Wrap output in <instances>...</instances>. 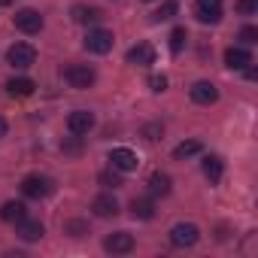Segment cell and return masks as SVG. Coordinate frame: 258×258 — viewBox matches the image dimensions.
Returning a JSON list of instances; mask_svg holds the SVG:
<instances>
[{"instance_id":"obj_1","label":"cell","mask_w":258,"mask_h":258,"mask_svg":"<svg viewBox=\"0 0 258 258\" xmlns=\"http://www.w3.org/2000/svg\"><path fill=\"white\" fill-rule=\"evenodd\" d=\"M64 79L70 82V88H91L94 85V79H97V73L88 67V64H70L67 70H64Z\"/></svg>"},{"instance_id":"obj_2","label":"cell","mask_w":258,"mask_h":258,"mask_svg":"<svg viewBox=\"0 0 258 258\" xmlns=\"http://www.w3.org/2000/svg\"><path fill=\"white\" fill-rule=\"evenodd\" d=\"M22 191H25L28 198H34V201H40V198H49V195L55 191V182H52L49 176L34 173V176H25V179H22Z\"/></svg>"},{"instance_id":"obj_3","label":"cell","mask_w":258,"mask_h":258,"mask_svg":"<svg viewBox=\"0 0 258 258\" xmlns=\"http://www.w3.org/2000/svg\"><path fill=\"white\" fill-rule=\"evenodd\" d=\"M7 61H10L16 70H28V67L37 61V49H34L31 43H16V46H10V52H7Z\"/></svg>"},{"instance_id":"obj_4","label":"cell","mask_w":258,"mask_h":258,"mask_svg":"<svg viewBox=\"0 0 258 258\" xmlns=\"http://www.w3.org/2000/svg\"><path fill=\"white\" fill-rule=\"evenodd\" d=\"M198 237H201V231H198V225H191V222H179V225H173V231H170V243H173L176 249L195 246Z\"/></svg>"},{"instance_id":"obj_5","label":"cell","mask_w":258,"mask_h":258,"mask_svg":"<svg viewBox=\"0 0 258 258\" xmlns=\"http://www.w3.org/2000/svg\"><path fill=\"white\" fill-rule=\"evenodd\" d=\"M112 43H115L112 34L103 31V28H94V31L85 34V49L94 52V55H106V52H112Z\"/></svg>"},{"instance_id":"obj_6","label":"cell","mask_w":258,"mask_h":258,"mask_svg":"<svg viewBox=\"0 0 258 258\" xmlns=\"http://www.w3.org/2000/svg\"><path fill=\"white\" fill-rule=\"evenodd\" d=\"M13 22H16V28H19L22 34H40V31H43V16H40L37 10H19V13L13 16Z\"/></svg>"},{"instance_id":"obj_7","label":"cell","mask_w":258,"mask_h":258,"mask_svg":"<svg viewBox=\"0 0 258 258\" xmlns=\"http://www.w3.org/2000/svg\"><path fill=\"white\" fill-rule=\"evenodd\" d=\"M67 127H70V134H76V137L88 134L91 127H94V112H88V109L70 112V115H67Z\"/></svg>"},{"instance_id":"obj_8","label":"cell","mask_w":258,"mask_h":258,"mask_svg":"<svg viewBox=\"0 0 258 258\" xmlns=\"http://www.w3.org/2000/svg\"><path fill=\"white\" fill-rule=\"evenodd\" d=\"M103 249L112 252V255H127V252L134 249V237L127 234V231H115V234H109L103 240Z\"/></svg>"},{"instance_id":"obj_9","label":"cell","mask_w":258,"mask_h":258,"mask_svg":"<svg viewBox=\"0 0 258 258\" xmlns=\"http://www.w3.org/2000/svg\"><path fill=\"white\" fill-rule=\"evenodd\" d=\"M109 164L115 167V170H121V173H131V170H137V155L131 152V149H124V146H118V149H112L109 152Z\"/></svg>"},{"instance_id":"obj_10","label":"cell","mask_w":258,"mask_h":258,"mask_svg":"<svg viewBox=\"0 0 258 258\" xmlns=\"http://www.w3.org/2000/svg\"><path fill=\"white\" fill-rule=\"evenodd\" d=\"M195 16L201 25H216L222 19V0H198Z\"/></svg>"},{"instance_id":"obj_11","label":"cell","mask_w":258,"mask_h":258,"mask_svg":"<svg viewBox=\"0 0 258 258\" xmlns=\"http://www.w3.org/2000/svg\"><path fill=\"white\" fill-rule=\"evenodd\" d=\"M127 64H134V67H149L155 64V49L149 43H137L127 49Z\"/></svg>"},{"instance_id":"obj_12","label":"cell","mask_w":258,"mask_h":258,"mask_svg":"<svg viewBox=\"0 0 258 258\" xmlns=\"http://www.w3.org/2000/svg\"><path fill=\"white\" fill-rule=\"evenodd\" d=\"M191 100H195V103H201V106H210V103H216V100H219V91H216V85H213V82L201 79V82H195V85H191Z\"/></svg>"},{"instance_id":"obj_13","label":"cell","mask_w":258,"mask_h":258,"mask_svg":"<svg viewBox=\"0 0 258 258\" xmlns=\"http://www.w3.org/2000/svg\"><path fill=\"white\" fill-rule=\"evenodd\" d=\"M16 225H19V237L28 240V243H34V240H40V237L46 234V228H43L40 219H28V216H25V219H19Z\"/></svg>"},{"instance_id":"obj_14","label":"cell","mask_w":258,"mask_h":258,"mask_svg":"<svg viewBox=\"0 0 258 258\" xmlns=\"http://www.w3.org/2000/svg\"><path fill=\"white\" fill-rule=\"evenodd\" d=\"M91 213L100 216V219H109V216L118 213V201H115L112 195H97V198L91 201Z\"/></svg>"},{"instance_id":"obj_15","label":"cell","mask_w":258,"mask_h":258,"mask_svg":"<svg viewBox=\"0 0 258 258\" xmlns=\"http://www.w3.org/2000/svg\"><path fill=\"white\" fill-rule=\"evenodd\" d=\"M34 79H28V76H16V79H10L7 82V91H10V97H31L34 94Z\"/></svg>"},{"instance_id":"obj_16","label":"cell","mask_w":258,"mask_h":258,"mask_svg":"<svg viewBox=\"0 0 258 258\" xmlns=\"http://www.w3.org/2000/svg\"><path fill=\"white\" fill-rule=\"evenodd\" d=\"M225 64H228L231 70H243V67L252 64V55H249L246 49H234V46H231V49L225 52Z\"/></svg>"},{"instance_id":"obj_17","label":"cell","mask_w":258,"mask_h":258,"mask_svg":"<svg viewBox=\"0 0 258 258\" xmlns=\"http://www.w3.org/2000/svg\"><path fill=\"white\" fill-rule=\"evenodd\" d=\"M222 173H225L222 158H219V155H207V158H204V176L216 185V182H222Z\"/></svg>"},{"instance_id":"obj_18","label":"cell","mask_w":258,"mask_h":258,"mask_svg":"<svg viewBox=\"0 0 258 258\" xmlns=\"http://www.w3.org/2000/svg\"><path fill=\"white\" fill-rule=\"evenodd\" d=\"M149 191H152V198H164V195H170V176L155 170V173L149 176Z\"/></svg>"},{"instance_id":"obj_19","label":"cell","mask_w":258,"mask_h":258,"mask_svg":"<svg viewBox=\"0 0 258 258\" xmlns=\"http://www.w3.org/2000/svg\"><path fill=\"white\" fill-rule=\"evenodd\" d=\"M131 216H134V219H152V216H155L152 198H134V201H131Z\"/></svg>"},{"instance_id":"obj_20","label":"cell","mask_w":258,"mask_h":258,"mask_svg":"<svg viewBox=\"0 0 258 258\" xmlns=\"http://www.w3.org/2000/svg\"><path fill=\"white\" fill-rule=\"evenodd\" d=\"M0 219H4V222H19V219H25V204L7 201L4 207H0Z\"/></svg>"},{"instance_id":"obj_21","label":"cell","mask_w":258,"mask_h":258,"mask_svg":"<svg viewBox=\"0 0 258 258\" xmlns=\"http://www.w3.org/2000/svg\"><path fill=\"white\" fill-rule=\"evenodd\" d=\"M97 19H100V10H94V7H73V22L88 25V22H97Z\"/></svg>"},{"instance_id":"obj_22","label":"cell","mask_w":258,"mask_h":258,"mask_svg":"<svg viewBox=\"0 0 258 258\" xmlns=\"http://www.w3.org/2000/svg\"><path fill=\"white\" fill-rule=\"evenodd\" d=\"M201 152V143L198 140H185V143H179L176 149H173V158L176 161H185V158H191V155H198Z\"/></svg>"},{"instance_id":"obj_23","label":"cell","mask_w":258,"mask_h":258,"mask_svg":"<svg viewBox=\"0 0 258 258\" xmlns=\"http://www.w3.org/2000/svg\"><path fill=\"white\" fill-rule=\"evenodd\" d=\"M97 179H100V185H106V188H121V185H124V182H121V170H115V167H112V170H103Z\"/></svg>"},{"instance_id":"obj_24","label":"cell","mask_w":258,"mask_h":258,"mask_svg":"<svg viewBox=\"0 0 258 258\" xmlns=\"http://www.w3.org/2000/svg\"><path fill=\"white\" fill-rule=\"evenodd\" d=\"M185 40H188V31L185 28H173L170 31V52H182L185 49Z\"/></svg>"},{"instance_id":"obj_25","label":"cell","mask_w":258,"mask_h":258,"mask_svg":"<svg viewBox=\"0 0 258 258\" xmlns=\"http://www.w3.org/2000/svg\"><path fill=\"white\" fill-rule=\"evenodd\" d=\"M176 16V4H173V0H167V4H161V10L152 16L155 22H164V19H173Z\"/></svg>"},{"instance_id":"obj_26","label":"cell","mask_w":258,"mask_h":258,"mask_svg":"<svg viewBox=\"0 0 258 258\" xmlns=\"http://www.w3.org/2000/svg\"><path fill=\"white\" fill-rule=\"evenodd\" d=\"M237 13L240 16H255L258 13V0H237Z\"/></svg>"},{"instance_id":"obj_27","label":"cell","mask_w":258,"mask_h":258,"mask_svg":"<svg viewBox=\"0 0 258 258\" xmlns=\"http://www.w3.org/2000/svg\"><path fill=\"white\" fill-rule=\"evenodd\" d=\"M149 88L161 94V91L167 88V76H164V73H152V76H149Z\"/></svg>"},{"instance_id":"obj_28","label":"cell","mask_w":258,"mask_h":258,"mask_svg":"<svg viewBox=\"0 0 258 258\" xmlns=\"http://www.w3.org/2000/svg\"><path fill=\"white\" fill-rule=\"evenodd\" d=\"M240 40H243L246 46H252V43H258V31L249 25V28H243V31H240Z\"/></svg>"},{"instance_id":"obj_29","label":"cell","mask_w":258,"mask_h":258,"mask_svg":"<svg viewBox=\"0 0 258 258\" xmlns=\"http://www.w3.org/2000/svg\"><path fill=\"white\" fill-rule=\"evenodd\" d=\"M67 228H70V231H76V234H73V237H82V222H70V225H67Z\"/></svg>"},{"instance_id":"obj_30","label":"cell","mask_w":258,"mask_h":258,"mask_svg":"<svg viewBox=\"0 0 258 258\" xmlns=\"http://www.w3.org/2000/svg\"><path fill=\"white\" fill-rule=\"evenodd\" d=\"M7 127H10V124H7V118L0 115V137H7Z\"/></svg>"},{"instance_id":"obj_31","label":"cell","mask_w":258,"mask_h":258,"mask_svg":"<svg viewBox=\"0 0 258 258\" xmlns=\"http://www.w3.org/2000/svg\"><path fill=\"white\" fill-rule=\"evenodd\" d=\"M13 4V0H0V7H10Z\"/></svg>"}]
</instances>
